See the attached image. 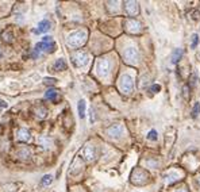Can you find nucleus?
Returning <instances> with one entry per match:
<instances>
[{"instance_id":"a211bd4d","label":"nucleus","mask_w":200,"mask_h":192,"mask_svg":"<svg viewBox=\"0 0 200 192\" xmlns=\"http://www.w3.org/2000/svg\"><path fill=\"white\" fill-rule=\"evenodd\" d=\"M158 138V133L156 131V130H150L149 134H148V140L149 141H157Z\"/></svg>"},{"instance_id":"423d86ee","label":"nucleus","mask_w":200,"mask_h":192,"mask_svg":"<svg viewBox=\"0 0 200 192\" xmlns=\"http://www.w3.org/2000/svg\"><path fill=\"white\" fill-rule=\"evenodd\" d=\"M73 64L76 65V66H79V68H83L85 66V65L88 64V54L85 52H77L76 54H73Z\"/></svg>"},{"instance_id":"412c9836","label":"nucleus","mask_w":200,"mask_h":192,"mask_svg":"<svg viewBox=\"0 0 200 192\" xmlns=\"http://www.w3.org/2000/svg\"><path fill=\"white\" fill-rule=\"evenodd\" d=\"M198 42H199V35L198 34H193L192 35V43H191V47L195 49L198 46Z\"/></svg>"},{"instance_id":"f3484780","label":"nucleus","mask_w":200,"mask_h":192,"mask_svg":"<svg viewBox=\"0 0 200 192\" xmlns=\"http://www.w3.org/2000/svg\"><path fill=\"white\" fill-rule=\"evenodd\" d=\"M45 97H46V99H50V100H54L57 97V91L56 89H49V91L45 93Z\"/></svg>"},{"instance_id":"9b49d317","label":"nucleus","mask_w":200,"mask_h":192,"mask_svg":"<svg viewBox=\"0 0 200 192\" xmlns=\"http://www.w3.org/2000/svg\"><path fill=\"white\" fill-rule=\"evenodd\" d=\"M50 22H49L47 19H43V20H41L39 24H38V28L35 30V32H46L50 30Z\"/></svg>"},{"instance_id":"20e7f679","label":"nucleus","mask_w":200,"mask_h":192,"mask_svg":"<svg viewBox=\"0 0 200 192\" xmlns=\"http://www.w3.org/2000/svg\"><path fill=\"white\" fill-rule=\"evenodd\" d=\"M119 87L122 89V92L131 93L133 92V88H134L133 77L130 76V75H123V76L120 77V80H119Z\"/></svg>"},{"instance_id":"6e6552de","label":"nucleus","mask_w":200,"mask_h":192,"mask_svg":"<svg viewBox=\"0 0 200 192\" xmlns=\"http://www.w3.org/2000/svg\"><path fill=\"white\" fill-rule=\"evenodd\" d=\"M126 27H127V30L130 32H133V34L141 31V23L137 22L135 19H127L126 20Z\"/></svg>"},{"instance_id":"bb28decb","label":"nucleus","mask_w":200,"mask_h":192,"mask_svg":"<svg viewBox=\"0 0 200 192\" xmlns=\"http://www.w3.org/2000/svg\"><path fill=\"white\" fill-rule=\"evenodd\" d=\"M176 192H188V191H187L185 188H181V190H177Z\"/></svg>"},{"instance_id":"6ab92c4d","label":"nucleus","mask_w":200,"mask_h":192,"mask_svg":"<svg viewBox=\"0 0 200 192\" xmlns=\"http://www.w3.org/2000/svg\"><path fill=\"white\" fill-rule=\"evenodd\" d=\"M35 110L38 111V116H41V118H45V116H46V114H47L46 108H43V107H37Z\"/></svg>"},{"instance_id":"f8f14e48","label":"nucleus","mask_w":200,"mask_h":192,"mask_svg":"<svg viewBox=\"0 0 200 192\" xmlns=\"http://www.w3.org/2000/svg\"><path fill=\"white\" fill-rule=\"evenodd\" d=\"M30 138H31V134L30 131H28L27 129H20L19 130V133H18V140L19 141H22V142H27V141H30Z\"/></svg>"},{"instance_id":"1a4fd4ad","label":"nucleus","mask_w":200,"mask_h":192,"mask_svg":"<svg viewBox=\"0 0 200 192\" xmlns=\"http://www.w3.org/2000/svg\"><path fill=\"white\" fill-rule=\"evenodd\" d=\"M122 133H123V126L122 125H114V126H111V127L107 129V134L110 137H112V138L120 137Z\"/></svg>"},{"instance_id":"2eb2a0df","label":"nucleus","mask_w":200,"mask_h":192,"mask_svg":"<svg viewBox=\"0 0 200 192\" xmlns=\"http://www.w3.org/2000/svg\"><path fill=\"white\" fill-rule=\"evenodd\" d=\"M77 108H79V116L83 119V118L85 116V101L81 99L79 101V106H77Z\"/></svg>"},{"instance_id":"a878e982","label":"nucleus","mask_w":200,"mask_h":192,"mask_svg":"<svg viewBox=\"0 0 200 192\" xmlns=\"http://www.w3.org/2000/svg\"><path fill=\"white\" fill-rule=\"evenodd\" d=\"M0 107H3V108H7L8 107V104L6 103L4 100H0Z\"/></svg>"},{"instance_id":"b1692460","label":"nucleus","mask_w":200,"mask_h":192,"mask_svg":"<svg viewBox=\"0 0 200 192\" xmlns=\"http://www.w3.org/2000/svg\"><path fill=\"white\" fill-rule=\"evenodd\" d=\"M150 89H152L153 92H158L161 89V87H160V85H157V84H154V85H152V88H150Z\"/></svg>"},{"instance_id":"0eeeda50","label":"nucleus","mask_w":200,"mask_h":192,"mask_svg":"<svg viewBox=\"0 0 200 192\" xmlns=\"http://www.w3.org/2000/svg\"><path fill=\"white\" fill-rule=\"evenodd\" d=\"M124 10L130 16H134L139 12V7H138L137 2H126L124 3Z\"/></svg>"},{"instance_id":"9d476101","label":"nucleus","mask_w":200,"mask_h":192,"mask_svg":"<svg viewBox=\"0 0 200 192\" xmlns=\"http://www.w3.org/2000/svg\"><path fill=\"white\" fill-rule=\"evenodd\" d=\"M83 156L84 158L87 161H92V160H95V157H96V152H95V148L93 146H85V148L83 149Z\"/></svg>"},{"instance_id":"f257e3e1","label":"nucleus","mask_w":200,"mask_h":192,"mask_svg":"<svg viewBox=\"0 0 200 192\" xmlns=\"http://www.w3.org/2000/svg\"><path fill=\"white\" fill-rule=\"evenodd\" d=\"M85 42H87V32L83 30L75 31L68 37V45L72 47H81Z\"/></svg>"},{"instance_id":"393cba45","label":"nucleus","mask_w":200,"mask_h":192,"mask_svg":"<svg viewBox=\"0 0 200 192\" xmlns=\"http://www.w3.org/2000/svg\"><path fill=\"white\" fill-rule=\"evenodd\" d=\"M89 112H91V122L93 123V122H95V111L91 108V111H89Z\"/></svg>"},{"instance_id":"f03ea898","label":"nucleus","mask_w":200,"mask_h":192,"mask_svg":"<svg viewBox=\"0 0 200 192\" xmlns=\"http://www.w3.org/2000/svg\"><path fill=\"white\" fill-rule=\"evenodd\" d=\"M56 46V43H54V41L51 39V37H49V35H45L43 38H42V42H38L35 45V49L34 50L35 52H53V49H54Z\"/></svg>"},{"instance_id":"4be33fe9","label":"nucleus","mask_w":200,"mask_h":192,"mask_svg":"<svg viewBox=\"0 0 200 192\" xmlns=\"http://www.w3.org/2000/svg\"><path fill=\"white\" fill-rule=\"evenodd\" d=\"M19 156H20V158H27V157H30V152H28L27 149H22L19 152Z\"/></svg>"},{"instance_id":"39448f33","label":"nucleus","mask_w":200,"mask_h":192,"mask_svg":"<svg viewBox=\"0 0 200 192\" xmlns=\"http://www.w3.org/2000/svg\"><path fill=\"white\" fill-rule=\"evenodd\" d=\"M123 57L129 64H137L138 60H139V53L135 47H127L123 53Z\"/></svg>"},{"instance_id":"ddd939ff","label":"nucleus","mask_w":200,"mask_h":192,"mask_svg":"<svg viewBox=\"0 0 200 192\" xmlns=\"http://www.w3.org/2000/svg\"><path fill=\"white\" fill-rule=\"evenodd\" d=\"M181 57H183V49L178 47L173 52V54H172V64H177Z\"/></svg>"},{"instance_id":"7ed1b4c3","label":"nucleus","mask_w":200,"mask_h":192,"mask_svg":"<svg viewBox=\"0 0 200 192\" xmlns=\"http://www.w3.org/2000/svg\"><path fill=\"white\" fill-rule=\"evenodd\" d=\"M111 71V62L107 58H100L96 62V73L99 77H107Z\"/></svg>"},{"instance_id":"4468645a","label":"nucleus","mask_w":200,"mask_h":192,"mask_svg":"<svg viewBox=\"0 0 200 192\" xmlns=\"http://www.w3.org/2000/svg\"><path fill=\"white\" fill-rule=\"evenodd\" d=\"M54 68H56V71H58V72L65 71V69H66V62H65V60H62V58L57 60L54 64Z\"/></svg>"},{"instance_id":"aec40b11","label":"nucleus","mask_w":200,"mask_h":192,"mask_svg":"<svg viewBox=\"0 0 200 192\" xmlns=\"http://www.w3.org/2000/svg\"><path fill=\"white\" fill-rule=\"evenodd\" d=\"M199 114H200V103H196L195 104V107H193V110H192V116L196 118Z\"/></svg>"},{"instance_id":"dca6fc26","label":"nucleus","mask_w":200,"mask_h":192,"mask_svg":"<svg viewBox=\"0 0 200 192\" xmlns=\"http://www.w3.org/2000/svg\"><path fill=\"white\" fill-rule=\"evenodd\" d=\"M53 181V176L51 175H45L42 177V180H41V185H50Z\"/></svg>"},{"instance_id":"5701e85b","label":"nucleus","mask_w":200,"mask_h":192,"mask_svg":"<svg viewBox=\"0 0 200 192\" xmlns=\"http://www.w3.org/2000/svg\"><path fill=\"white\" fill-rule=\"evenodd\" d=\"M43 81H45V84H54L57 80L51 79V77H46V79H43Z\"/></svg>"},{"instance_id":"cd10ccee","label":"nucleus","mask_w":200,"mask_h":192,"mask_svg":"<svg viewBox=\"0 0 200 192\" xmlns=\"http://www.w3.org/2000/svg\"><path fill=\"white\" fill-rule=\"evenodd\" d=\"M0 57H2V52H0Z\"/></svg>"}]
</instances>
